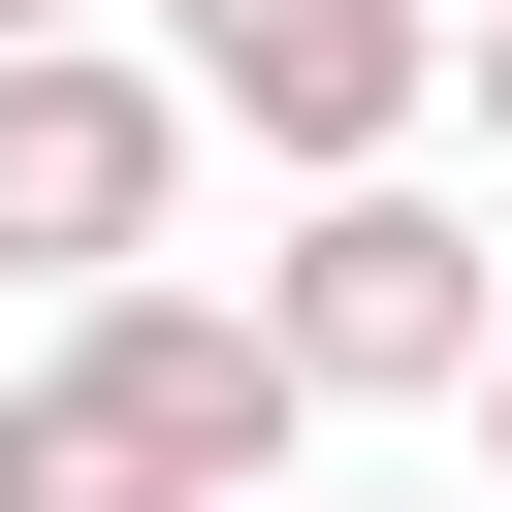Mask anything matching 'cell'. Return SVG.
Instances as JSON below:
<instances>
[{"label":"cell","mask_w":512,"mask_h":512,"mask_svg":"<svg viewBox=\"0 0 512 512\" xmlns=\"http://www.w3.org/2000/svg\"><path fill=\"white\" fill-rule=\"evenodd\" d=\"M320 416L256 384L224 288H64V352L0 384V512H288Z\"/></svg>","instance_id":"cell-1"},{"label":"cell","mask_w":512,"mask_h":512,"mask_svg":"<svg viewBox=\"0 0 512 512\" xmlns=\"http://www.w3.org/2000/svg\"><path fill=\"white\" fill-rule=\"evenodd\" d=\"M448 416H480V512H512V320H480V384H448Z\"/></svg>","instance_id":"cell-6"},{"label":"cell","mask_w":512,"mask_h":512,"mask_svg":"<svg viewBox=\"0 0 512 512\" xmlns=\"http://www.w3.org/2000/svg\"><path fill=\"white\" fill-rule=\"evenodd\" d=\"M160 96L256 128L288 192H384V160L448 128V0H160Z\"/></svg>","instance_id":"cell-3"},{"label":"cell","mask_w":512,"mask_h":512,"mask_svg":"<svg viewBox=\"0 0 512 512\" xmlns=\"http://www.w3.org/2000/svg\"><path fill=\"white\" fill-rule=\"evenodd\" d=\"M224 320H256V384H288V416H448L512 288H480V224L384 160V192H288V256H256Z\"/></svg>","instance_id":"cell-2"},{"label":"cell","mask_w":512,"mask_h":512,"mask_svg":"<svg viewBox=\"0 0 512 512\" xmlns=\"http://www.w3.org/2000/svg\"><path fill=\"white\" fill-rule=\"evenodd\" d=\"M160 224H192V96L128 32H32L0 64V256L32 288H160Z\"/></svg>","instance_id":"cell-4"},{"label":"cell","mask_w":512,"mask_h":512,"mask_svg":"<svg viewBox=\"0 0 512 512\" xmlns=\"http://www.w3.org/2000/svg\"><path fill=\"white\" fill-rule=\"evenodd\" d=\"M32 32H96V0H0V64H32Z\"/></svg>","instance_id":"cell-8"},{"label":"cell","mask_w":512,"mask_h":512,"mask_svg":"<svg viewBox=\"0 0 512 512\" xmlns=\"http://www.w3.org/2000/svg\"><path fill=\"white\" fill-rule=\"evenodd\" d=\"M448 32H480V0H448Z\"/></svg>","instance_id":"cell-9"},{"label":"cell","mask_w":512,"mask_h":512,"mask_svg":"<svg viewBox=\"0 0 512 512\" xmlns=\"http://www.w3.org/2000/svg\"><path fill=\"white\" fill-rule=\"evenodd\" d=\"M288 512H448V480H288Z\"/></svg>","instance_id":"cell-7"},{"label":"cell","mask_w":512,"mask_h":512,"mask_svg":"<svg viewBox=\"0 0 512 512\" xmlns=\"http://www.w3.org/2000/svg\"><path fill=\"white\" fill-rule=\"evenodd\" d=\"M448 128H480V160H512V0H480V32H448Z\"/></svg>","instance_id":"cell-5"}]
</instances>
